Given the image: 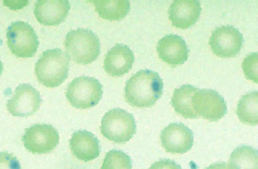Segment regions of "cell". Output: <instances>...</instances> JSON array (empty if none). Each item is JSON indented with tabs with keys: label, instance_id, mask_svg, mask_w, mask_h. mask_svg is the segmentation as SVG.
I'll return each mask as SVG.
<instances>
[{
	"label": "cell",
	"instance_id": "52a82bcc",
	"mask_svg": "<svg viewBox=\"0 0 258 169\" xmlns=\"http://www.w3.org/2000/svg\"><path fill=\"white\" fill-rule=\"evenodd\" d=\"M22 141L29 152L47 154L58 145L59 134L50 124H34L26 129Z\"/></svg>",
	"mask_w": 258,
	"mask_h": 169
},
{
	"label": "cell",
	"instance_id": "277c9868",
	"mask_svg": "<svg viewBox=\"0 0 258 169\" xmlns=\"http://www.w3.org/2000/svg\"><path fill=\"white\" fill-rule=\"evenodd\" d=\"M101 132L105 138L116 144L127 143L137 132V122L132 113L115 108L104 115Z\"/></svg>",
	"mask_w": 258,
	"mask_h": 169
},
{
	"label": "cell",
	"instance_id": "7a4b0ae2",
	"mask_svg": "<svg viewBox=\"0 0 258 169\" xmlns=\"http://www.w3.org/2000/svg\"><path fill=\"white\" fill-rule=\"evenodd\" d=\"M70 56L61 49H49L42 53L35 65V74L40 84L56 88L67 80Z\"/></svg>",
	"mask_w": 258,
	"mask_h": 169
},
{
	"label": "cell",
	"instance_id": "8fae6325",
	"mask_svg": "<svg viewBox=\"0 0 258 169\" xmlns=\"http://www.w3.org/2000/svg\"><path fill=\"white\" fill-rule=\"evenodd\" d=\"M161 143L166 152L172 154H184L194 144V133L183 123L173 122L161 132Z\"/></svg>",
	"mask_w": 258,
	"mask_h": 169
},
{
	"label": "cell",
	"instance_id": "7c38bea8",
	"mask_svg": "<svg viewBox=\"0 0 258 169\" xmlns=\"http://www.w3.org/2000/svg\"><path fill=\"white\" fill-rule=\"evenodd\" d=\"M157 52L161 60L173 67L183 64L188 59L189 54L185 41L173 34L165 36L158 42Z\"/></svg>",
	"mask_w": 258,
	"mask_h": 169
},
{
	"label": "cell",
	"instance_id": "2e32d148",
	"mask_svg": "<svg viewBox=\"0 0 258 169\" xmlns=\"http://www.w3.org/2000/svg\"><path fill=\"white\" fill-rule=\"evenodd\" d=\"M72 154L79 160L88 162L98 158L101 154L99 139L88 130H77L70 139Z\"/></svg>",
	"mask_w": 258,
	"mask_h": 169
},
{
	"label": "cell",
	"instance_id": "cb8c5ba5",
	"mask_svg": "<svg viewBox=\"0 0 258 169\" xmlns=\"http://www.w3.org/2000/svg\"><path fill=\"white\" fill-rule=\"evenodd\" d=\"M149 169H181V167L172 160L161 159L153 163Z\"/></svg>",
	"mask_w": 258,
	"mask_h": 169
},
{
	"label": "cell",
	"instance_id": "30bf717a",
	"mask_svg": "<svg viewBox=\"0 0 258 169\" xmlns=\"http://www.w3.org/2000/svg\"><path fill=\"white\" fill-rule=\"evenodd\" d=\"M42 104L40 93L29 84L19 85L7 102L8 111L18 117H28L35 114Z\"/></svg>",
	"mask_w": 258,
	"mask_h": 169
},
{
	"label": "cell",
	"instance_id": "5b68a950",
	"mask_svg": "<svg viewBox=\"0 0 258 169\" xmlns=\"http://www.w3.org/2000/svg\"><path fill=\"white\" fill-rule=\"evenodd\" d=\"M103 94V86L99 80L82 76L69 84L66 97L73 107L88 109L99 104Z\"/></svg>",
	"mask_w": 258,
	"mask_h": 169
},
{
	"label": "cell",
	"instance_id": "d6986e66",
	"mask_svg": "<svg viewBox=\"0 0 258 169\" xmlns=\"http://www.w3.org/2000/svg\"><path fill=\"white\" fill-rule=\"evenodd\" d=\"M228 169H258V151L250 146H240L233 151Z\"/></svg>",
	"mask_w": 258,
	"mask_h": 169
},
{
	"label": "cell",
	"instance_id": "484cf974",
	"mask_svg": "<svg viewBox=\"0 0 258 169\" xmlns=\"http://www.w3.org/2000/svg\"><path fill=\"white\" fill-rule=\"evenodd\" d=\"M3 72H4V64H3V61L0 60V76H2Z\"/></svg>",
	"mask_w": 258,
	"mask_h": 169
},
{
	"label": "cell",
	"instance_id": "3957f363",
	"mask_svg": "<svg viewBox=\"0 0 258 169\" xmlns=\"http://www.w3.org/2000/svg\"><path fill=\"white\" fill-rule=\"evenodd\" d=\"M67 54L78 64H90L101 53V42L95 34L87 29L70 31L63 42Z\"/></svg>",
	"mask_w": 258,
	"mask_h": 169
},
{
	"label": "cell",
	"instance_id": "e0dca14e",
	"mask_svg": "<svg viewBox=\"0 0 258 169\" xmlns=\"http://www.w3.org/2000/svg\"><path fill=\"white\" fill-rule=\"evenodd\" d=\"M199 90L190 85H183L174 90L171 98V104L175 112L184 118L197 119L199 118L192 108V97Z\"/></svg>",
	"mask_w": 258,
	"mask_h": 169
},
{
	"label": "cell",
	"instance_id": "ffe728a7",
	"mask_svg": "<svg viewBox=\"0 0 258 169\" xmlns=\"http://www.w3.org/2000/svg\"><path fill=\"white\" fill-rule=\"evenodd\" d=\"M237 114L241 122L249 125L258 124V92H250L240 99Z\"/></svg>",
	"mask_w": 258,
	"mask_h": 169
},
{
	"label": "cell",
	"instance_id": "ba28073f",
	"mask_svg": "<svg viewBox=\"0 0 258 169\" xmlns=\"http://www.w3.org/2000/svg\"><path fill=\"white\" fill-rule=\"evenodd\" d=\"M244 44L242 33L232 27L222 26L217 28L209 39L212 52L221 58H231L237 56Z\"/></svg>",
	"mask_w": 258,
	"mask_h": 169
},
{
	"label": "cell",
	"instance_id": "44dd1931",
	"mask_svg": "<svg viewBox=\"0 0 258 169\" xmlns=\"http://www.w3.org/2000/svg\"><path fill=\"white\" fill-rule=\"evenodd\" d=\"M101 169H133L132 158L119 150H111L105 156Z\"/></svg>",
	"mask_w": 258,
	"mask_h": 169
},
{
	"label": "cell",
	"instance_id": "8992f818",
	"mask_svg": "<svg viewBox=\"0 0 258 169\" xmlns=\"http://www.w3.org/2000/svg\"><path fill=\"white\" fill-rule=\"evenodd\" d=\"M10 50L21 58L33 57L39 47V40L34 29L25 22L13 23L7 30Z\"/></svg>",
	"mask_w": 258,
	"mask_h": 169
},
{
	"label": "cell",
	"instance_id": "9c48e42d",
	"mask_svg": "<svg viewBox=\"0 0 258 169\" xmlns=\"http://www.w3.org/2000/svg\"><path fill=\"white\" fill-rule=\"evenodd\" d=\"M191 101L194 111L197 116L209 121H218L228 112V106L223 97L215 90L199 89Z\"/></svg>",
	"mask_w": 258,
	"mask_h": 169
},
{
	"label": "cell",
	"instance_id": "6da1fadb",
	"mask_svg": "<svg viewBox=\"0 0 258 169\" xmlns=\"http://www.w3.org/2000/svg\"><path fill=\"white\" fill-rule=\"evenodd\" d=\"M163 88L164 83L159 74L149 70H142L126 82L125 100L134 107H153L162 97Z\"/></svg>",
	"mask_w": 258,
	"mask_h": 169
},
{
	"label": "cell",
	"instance_id": "d4e9b609",
	"mask_svg": "<svg viewBox=\"0 0 258 169\" xmlns=\"http://www.w3.org/2000/svg\"><path fill=\"white\" fill-rule=\"evenodd\" d=\"M206 169H228V167H227V163L221 162V163L212 164L209 167H207Z\"/></svg>",
	"mask_w": 258,
	"mask_h": 169
},
{
	"label": "cell",
	"instance_id": "603a6c76",
	"mask_svg": "<svg viewBox=\"0 0 258 169\" xmlns=\"http://www.w3.org/2000/svg\"><path fill=\"white\" fill-rule=\"evenodd\" d=\"M0 169H22L17 157L9 152H0Z\"/></svg>",
	"mask_w": 258,
	"mask_h": 169
},
{
	"label": "cell",
	"instance_id": "4fadbf2b",
	"mask_svg": "<svg viewBox=\"0 0 258 169\" xmlns=\"http://www.w3.org/2000/svg\"><path fill=\"white\" fill-rule=\"evenodd\" d=\"M201 12V4L197 0H176L170 6L168 14L175 28L186 30L199 21Z\"/></svg>",
	"mask_w": 258,
	"mask_h": 169
},
{
	"label": "cell",
	"instance_id": "9a60e30c",
	"mask_svg": "<svg viewBox=\"0 0 258 169\" xmlns=\"http://www.w3.org/2000/svg\"><path fill=\"white\" fill-rule=\"evenodd\" d=\"M70 9L67 0H39L35 5L34 15L44 26H57L66 20Z\"/></svg>",
	"mask_w": 258,
	"mask_h": 169
},
{
	"label": "cell",
	"instance_id": "7402d4cb",
	"mask_svg": "<svg viewBox=\"0 0 258 169\" xmlns=\"http://www.w3.org/2000/svg\"><path fill=\"white\" fill-rule=\"evenodd\" d=\"M243 71L245 77L255 83H258V53H251L243 61Z\"/></svg>",
	"mask_w": 258,
	"mask_h": 169
},
{
	"label": "cell",
	"instance_id": "5bb4252c",
	"mask_svg": "<svg viewBox=\"0 0 258 169\" xmlns=\"http://www.w3.org/2000/svg\"><path fill=\"white\" fill-rule=\"evenodd\" d=\"M135 62V54L127 45L117 44L112 47L104 60V69L111 77H122L131 72Z\"/></svg>",
	"mask_w": 258,
	"mask_h": 169
},
{
	"label": "cell",
	"instance_id": "ac0fdd59",
	"mask_svg": "<svg viewBox=\"0 0 258 169\" xmlns=\"http://www.w3.org/2000/svg\"><path fill=\"white\" fill-rule=\"evenodd\" d=\"M96 13L107 21H121L131 12V3L128 0H93Z\"/></svg>",
	"mask_w": 258,
	"mask_h": 169
}]
</instances>
